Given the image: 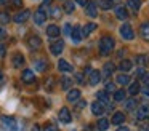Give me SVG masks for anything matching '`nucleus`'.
I'll use <instances>...</instances> for the list:
<instances>
[{
  "label": "nucleus",
  "mask_w": 149,
  "mask_h": 131,
  "mask_svg": "<svg viewBox=\"0 0 149 131\" xmlns=\"http://www.w3.org/2000/svg\"><path fill=\"white\" fill-rule=\"evenodd\" d=\"M47 86V91H53V78H48V82L45 83Z\"/></svg>",
  "instance_id": "58836bf2"
},
{
  "label": "nucleus",
  "mask_w": 149,
  "mask_h": 131,
  "mask_svg": "<svg viewBox=\"0 0 149 131\" xmlns=\"http://www.w3.org/2000/svg\"><path fill=\"white\" fill-rule=\"evenodd\" d=\"M128 6L132 8V11H138L139 6H141V0H128Z\"/></svg>",
  "instance_id": "72a5a7b5"
},
{
  "label": "nucleus",
  "mask_w": 149,
  "mask_h": 131,
  "mask_svg": "<svg viewBox=\"0 0 149 131\" xmlns=\"http://www.w3.org/2000/svg\"><path fill=\"white\" fill-rule=\"evenodd\" d=\"M72 86V78L71 77H61V89H71Z\"/></svg>",
  "instance_id": "393cba45"
},
{
  "label": "nucleus",
  "mask_w": 149,
  "mask_h": 131,
  "mask_svg": "<svg viewBox=\"0 0 149 131\" xmlns=\"http://www.w3.org/2000/svg\"><path fill=\"white\" fill-rule=\"evenodd\" d=\"M132 67H133V64H132V61H128V59H123L122 62L119 64V69L122 70V72H128V70H132Z\"/></svg>",
  "instance_id": "cd10ccee"
},
{
  "label": "nucleus",
  "mask_w": 149,
  "mask_h": 131,
  "mask_svg": "<svg viewBox=\"0 0 149 131\" xmlns=\"http://www.w3.org/2000/svg\"><path fill=\"white\" fill-rule=\"evenodd\" d=\"M59 120L63 121V123H71L72 120V115H71V110H69L68 107H63L61 110H59Z\"/></svg>",
  "instance_id": "f8f14e48"
},
{
  "label": "nucleus",
  "mask_w": 149,
  "mask_h": 131,
  "mask_svg": "<svg viewBox=\"0 0 149 131\" xmlns=\"http://www.w3.org/2000/svg\"><path fill=\"white\" fill-rule=\"evenodd\" d=\"M7 2H8V0H0V5H5Z\"/></svg>",
  "instance_id": "13d9d810"
},
{
  "label": "nucleus",
  "mask_w": 149,
  "mask_h": 131,
  "mask_svg": "<svg viewBox=\"0 0 149 131\" xmlns=\"http://www.w3.org/2000/svg\"><path fill=\"white\" fill-rule=\"evenodd\" d=\"M114 89H116V85H114V83H107V85H106V91L107 93L114 91Z\"/></svg>",
  "instance_id": "37998d69"
},
{
  "label": "nucleus",
  "mask_w": 149,
  "mask_h": 131,
  "mask_svg": "<svg viewBox=\"0 0 149 131\" xmlns=\"http://www.w3.org/2000/svg\"><path fill=\"white\" fill-rule=\"evenodd\" d=\"M42 131H58V128H56V126H53V125H45Z\"/></svg>",
  "instance_id": "ea45409f"
},
{
  "label": "nucleus",
  "mask_w": 149,
  "mask_h": 131,
  "mask_svg": "<svg viewBox=\"0 0 149 131\" xmlns=\"http://www.w3.org/2000/svg\"><path fill=\"white\" fill-rule=\"evenodd\" d=\"M21 3H23V0H13V5L15 6H21Z\"/></svg>",
  "instance_id": "8fccbe9b"
},
{
  "label": "nucleus",
  "mask_w": 149,
  "mask_h": 131,
  "mask_svg": "<svg viewBox=\"0 0 149 131\" xmlns=\"http://www.w3.org/2000/svg\"><path fill=\"white\" fill-rule=\"evenodd\" d=\"M34 67H36V70H39V72H43V70L47 69V61L45 59H37L36 62H34Z\"/></svg>",
  "instance_id": "7c9ffc66"
},
{
  "label": "nucleus",
  "mask_w": 149,
  "mask_h": 131,
  "mask_svg": "<svg viewBox=\"0 0 149 131\" xmlns=\"http://www.w3.org/2000/svg\"><path fill=\"white\" fill-rule=\"evenodd\" d=\"M149 117V104H143L136 109V118L138 120H144Z\"/></svg>",
  "instance_id": "423d86ee"
},
{
  "label": "nucleus",
  "mask_w": 149,
  "mask_h": 131,
  "mask_svg": "<svg viewBox=\"0 0 149 131\" xmlns=\"http://www.w3.org/2000/svg\"><path fill=\"white\" fill-rule=\"evenodd\" d=\"M135 107H136V101H135V99H128V101L125 102V109H127V110H133Z\"/></svg>",
  "instance_id": "c9c22d12"
},
{
  "label": "nucleus",
  "mask_w": 149,
  "mask_h": 131,
  "mask_svg": "<svg viewBox=\"0 0 149 131\" xmlns=\"http://www.w3.org/2000/svg\"><path fill=\"white\" fill-rule=\"evenodd\" d=\"M146 59H148V56H144V54H138V56L135 58L136 64H139V66H144V64H146Z\"/></svg>",
  "instance_id": "f704fd0d"
},
{
  "label": "nucleus",
  "mask_w": 149,
  "mask_h": 131,
  "mask_svg": "<svg viewBox=\"0 0 149 131\" xmlns=\"http://www.w3.org/2000/svg\"><path fill=\"white\" fill-rule=\"evenodd\" d=\"M141 78H143V83H144L146 86H149V73H146V72H144V75H143Z\"/></svg>",
  "instance_id": "79ce46f5"
},
{
  "label": "nucleus",
  "mask_w": 149,
  "mask_h": 131,
  "mask_svg": "<svg viewBox=\"0 0 149 131\" xmlns=\"http://www.w3.org/2000/svg\"><path fill=\"white\" fill-rule=\"evenodd\" d=\"M27 45H29L31 50H39V48L42 46V40H40V37H37V35H31V37L27 38Z\"/></svg>",
  "instance_id": "9d476101"
},
{
  "label": "nucleus",
  "mask_w": 149,
  "mask_h": 131,
  "mask_svg": "<svg viewBox=\"0 0 149 131\" xmlns=\"http://www.w3.org/2000/svg\"><path fill=\"white\" fill-rule=\"evenodd\" d=\"M69 37H71V40L74 42V43H80L82 38H84V35H82V30L79 26H75V27H72L71 34H69Z\"/></svg>",
  "instance_id": "39448f33"
},
{
  "label": "nucleus",
  "mask_w": 149,
  "mask_h": 131,
  "mask_svg": "<svg viewBox=\"0 0 149 131\" xmlns=\"http://www.w3.org/2000/svg\"><path fill=\"white\" fill-rule=\"evenodd\" d=\"M11 62H13L15 67H21V66L24 64V56H23L21 53H16V54L13 56V61H11Z\"/></svg>",
  "instance_id": "bb28decb"
},
{
  "label": "nucleus",
  "mask_w": 149,
  "mask_h": 131,
  "mask_svg": "<svg viewBox=\"0 0 149 131\" xmlns=\"http://www.w3.org/2000/svg\"><path fill=\"white\" fill-rule=\"evenodd\" d=\"M80 98V89H69L68 91V101L69 102H75Z\"/></svg>",
  "instance_id": "aec40b11"
},
{
  "label": "nucleus",
  "mask_w": 149,
  "mask_h": 131,
  "mask_svg": "<svg viewBox=\"0 0 149 131\" xmlns=\"http://www.w3.org/2000/svg\"><path fill=\"white\" fill-rule=\"evenodd\" d=\"M5 51H7L5 45H3V43H0V56H3V54H5Z\"/></svg>",
  "instance_id": "49530a36"
},
{
  "label": "nucleus",
  "mask_w": 149,
  "mask_h": 131,
  "mask_svg": "<svg viewBox=\"0 0 149 131\" xmlns=\"http://www.w3.org/2000/svg\"><path fill=\"white\" fill-rule=\"evenodd\" d=\"M112 48H114V38L112 37H103L100 40V53H101V56H107V54L112 51Z\"/></svg>",
  "instance_id": "f257e3e1"
},
{
  "label": "nucleus",
  "mask_w": 149,
  "mask_h": 131,
  "mask_svg": "<svg viewBox=\"0 0 149 131\" xmlns=\"http://www.w3.org/2000/svg\"><path fill=\"white\" fill-rule=\"evenodd\" d=\"M91 112H93V115H103L104 114V105L101 104L100 101L91 102Z\"/></svg>",
  "instance_id": "f3484780"
},
{
  "label": "nucleus",
  "mask_w": 149,
  "mask_h": 131,
  "mask_svg": "<svg viewBox=\"0 0 149 131\" xmlns=\"http://www.w3.org/2000/svg\"><path fill=\"white\" fill-rule=\"evenodd\" d=\"M29 16H31V11H29V10H23V11L16 13L13 19H15V22H18V24H21V22H26L27 19H29Z\"/></svg>",
  "instance_id": "9b49d317"
},
{
  "label": "nucleus",
  "mask_w": 149,
  "mask_h": 131,
  "mask_svg": "<svg viewBox=\"0 0 149 131\" xmlns=\"http://www.w3.org/2000/svg\"><path fill=\"white\" fill-rule=\"evenodd\" d=\"M117 131H130V128H127V126H120V128H117Z\"/></svg>",
  "instance_id": "864d4df0"
},
{
  "label": "nucleus",
  "mask_w": 149,
  "mask_h": 131,
  "mask_svg": "<svg viewBox=\"0 0 149 131\" xmlns=\"http://www.w3.org/2000/svg\"><path fill=\"white\" fill-rule=\"evenodd\" d=\"M58 69L61 70V72H72V66H71V64H69L66 59H59Z\"/></svg>",
  "instance_id": "412c9836"
},
{
  "label": "nucleus",
  "mask_w": 149,
  "mask_h": 131,
  "mask_svg": "<svg viewBox=\"0 0 149 131\" xmlns=\"http://www.w3.org/2000/svg\"><path fill=\"white\" fill-rule=\"evenodd\" d=\"M96 6H100L101 10H109L112 8V0H96Z\"/></svg>",
  "instance_id": "5701e85b"
},
{
  "label": "nucleus",
  "mask_w": 149,
  "mask_h": 131,
  "mask_svg": "<svg viewBox=\"0 0 149 131\" xmlns=\"http://www.w3.org/2000/svg\"><path fill=\"white\" fill-rule=\"evenodd\" d=\"M143 75H144V69H141V67L136 69V77H143Z\"/></svg>",
  "instance_id": "a18cd8bd"
},
{
  "label": "nucleus",
  "mask_w": 149,
  "mask_h": 131,
  "mask_svg": "<svg viewBox=\"0 0 149 131\" xmlns=\"http://www.w3.org/2000/svg\"><path fill=\"white\" fill-rule=\"evenodd\" d=\"M116 80H117V83H119V85H128V83H130V77L127 75L125 72H122L120 75H117Z\"/></svg>",
  "instance_id": "c756f323"
},
{
  "label": "nucleus",
  "mask_w": 149,
  "mask_h": 131,
  "mask_svg": "<svg viewBox=\"0 0 149 131\" xmlns=\"http://www.w3.org/2000/svg\"><path fill=\"white\" fill-rule=\"evenodd\" d=\"M75 2H77V3H79V5H82V6H85V5H87V2H88V0H75Z\"/></svg>",
  "instance_id": "de8ad7c7"
},
{
  "label": "nucleus",
  "mask_w": 149,
  "mask_h": 131,
  "mask_svg": "<svg viewBox=\"0 0 149 131\" xmlns=\"http://www.w3.org/2000/svg\"><path fill=\"white\" fill-rule=\"evenodd\" d=\"M125 98H127L125 89H117V91L114 93V101H117V102H123Z\"/></svg>",
  "instance_id": "a878e982"
},
{
  "label": "nucleus",
  "mask_w": 149,
  "mask_h": 131,
  "mask_svg": "<svg viewBox=\"0 0 149 131\" xmlns=\"http://www.w3.org/2000/svg\"><path fill=\"white\" fill-rule=\"evenodd\" d=\"M143 94H144V96H148V98H149V86H146V88L143 89Z\"/></svg>",
  "instance_id": "3c124183"
},
{
  "label": "nucleus",
  "mask_w": 149,
  "mask_h": 131,
  "mask_svg": "<svg viewBox=\"0 0 149 131\" xmlns=\"http://www.w3.org/2000/svg\"><path fill=\"white\" fill-rule=\"evenodd\" d=\"M52 3V0H43V5H50Z\"/></svg>",
  "instance_id": "4d7b16f0"
},
{
  "label": "nucleus",
  "mask_w": 149,
  "mask_h": 131,
  "mask_svg": "<svg viewBox=\"0 0 149 131\" xmlns=\"http://www.w3.org/2000/svg\"><path fill=\"white\" fill-rule=\"evenodd\" d=\"M96 98H98V101H100L101 104H109V102H111V96H109V93H107L106 89H103V91H98Z\"/></svg>",
  "instance_id": "2eb2a0df"
},
{
  "label": "nucleus",
  "mask_w": 149,
  "mask_h": 131,
  "mask_svg": "<svg viewBox=\"0 0 149 131\" xmlns=\"http://www.w3.org/2000/svg\"><path fill=\"white\" fill-rule=\"evenodd\" d=\"M50 15H52L53 18H59V16H61V10H59L58 6H55V8H52V11H50Z\"/></svg>",
  "instance_id": "4c0bfd02"
},
{
  "label": "nucleus",
  "mask_w": 149,
  "mask_h": 131,
  "mask_svg": "<svg viewBox=\"0 0 149 131\" xmlns=\"http://www.w3.org/2000/svg\"><path fill=\"white\" fill-rule=\"evenodd\" d=\"M63 50H64V42L59 38V40L53 42L52 46H50V51H52V54H55V56H58V54L63 53Z\"/></svg>",
  "instance_id": "20e7f679"
},
{
  "label": "nucleus",
  "mask_w": 149,
  "mask_h": 131,
  "mask_svg": "<svg viewBox=\"0 0 149 131\" xmlns=\"http://www.w3.org/2000/svg\"><path fill=\"white\" fill-rule=\"evenodd\" d=\"M116 70V66H114L112 62H107V64H104V70H103V73L101 75H106V77H109L111 73Z\"/></svg>",
  "instance_id": "2f4dec72"
},
{
  "label": "nucleus",
  "mask_w": 149,
  "mask_h": 131,
  "mask_svg": "<svg viewBox=\"0 0 149 131\" xmlns=\"http://www.w3.org/2000/svg\"><path fill=\"white\" fill-rule=\"evenodd\" d=\"M107 128H109V121L106 120V118H100L96 123V130L98 131H106Z\"/></svg>",
  "instance_id": "c85d7f7f"
},
{
  "label": "nucleus",
  "mask_w": 149,
  "mask_h": 131,
  "mask_svg": "<svg viewBox=\"0 0 149 131\" xmlns=\"http://www.w3.org/2000/svg\"><path fill=\"white\" fill-rule=\"evenodd\" d=\"M8 21H10V16H8V13H7V11H2V13H0V22L8 24Z\"/></svg>",
  "instance_id": "e433bc0d"
},
{
  "label": "nucleus",
  "mask_w": 149,
  "mask_h": 131,
  "mask_svg": "<svg viewBox=\"0 0 149 131\" xmlns=\"http://www.w3.org/2000/svg\"><path fill=\"white\" fill-rule=\"evenodd\" d=\"M63 10H64V11L68 13V15H72V13H74V10H75L74 2H72V0H66L64 5H63Z\"/></svg>",
  "instance_id": "b1692460"
},
{
  "label": "nucleus",
  "mask_w": 149,
  "mask_h": 131,
  "mask_svg": "<svg viewBox=\"0 0 149 131\" xmlns=\"http://www.w3.org/2000/svg\"><path fill=\"white\" fill-rule=\"evenodd\" d=\"M32 131H40V126H39V125H34Z\"/></svg>",
  "instance_id": "5fc2aeb1"
},
{
  "label": "nucleus",
  "mask_w": 149,
  "mask_h": 131,
  "mask_svg": "<svg viewBox=\"0 0 149 131\" xmlns=\"http://www.w3.org/2000/svg\"><path fill=\"white\" fill-rule=\"evenodd\" d=\"M3 35H5V32H3V29H2V27H0V38H2V37H3Z\"/></svg>",
  "instance_id": "6e6d98bb"
},
{
  "label": "nucleus",
  "mask_w": 149,
  "mask_h": 131,
  "mask_svg": "<svg viewBox=\"0 0 149 131\" xmlns=\"http://www.w3.org/2000/svg\"><path fill=\"white\" fill-rule=\"evenodd\" d=\"M71 30H72V26L71 24H64V34L69 35V34H71Z\"/></svg>",
  "instance_id": "c03bdc74"
},
{
  "label": "nucleus",
  "mask_w": 149,
  "mask_h": 131,
  "mask_svg": "<svg viewBox=\"0 0 149 131\" xmlns=\"http://www.w3.org/2000/svg\"><path fill=\"white\" fill-rule=\"evenodd\" d=\"M47 35H48L50 38H56L59 37V27L55 24H50L48 27H47Z\"/></svg>",
  "instance_id": "dca6fc26"
},
{
  "label": "nucleus",
  "mask_w": 149,
  "mask_h": 131,
  "mask_svg": "<svg viewBox=\"0 0 149 131\" xmlns=\"http://www.w3.org/2000/svg\"><path fill=\"white\" fill-rule=\"evenodd\" d=\"M45 21H47V13L43 11V8H39L34 13V22H36L37 26H42Z\"/></svg>",
  "instance_id": "0eeeda50"
},
{
  "label": "nucleus",
  "mask_w": 149,
  "mask_h": 131,
  "mask_svg": "<svg viewBox=\"0 0 149 131\" xmlns=\"http://www.w3.org/2000/svg\"><path fill=\"white\" fill-rule=\"evenodd\" d=\"M21 80L24 83H34L36 82V75H34V70L31 69H24L23 73H21Z\"/></svg>",
  "instance_id": "1a4fd4ad"
},
{
  "label": "nucleus",
  "mask_w": 149,
  "mask_h": 131,
  "mask_svg": "<svg viewBox=\"0 0 149 131\" xmlns=\"http://www.w3.org/2000/svg\"><path fill=\"white\" fill-rule=\"evenodd\" d=\"M2 78H3V73H2V70H0V82H2Z\"/></svg>",
  "instance_id": "bf43d9fd"
},
{
  "label": "nucleus",
  "mask_w": 149,
  "mask_h": 131,
  "mask_svg": "<svg viewBox=\"0 0 149 131\" xmlns=\"http://www.w3.org/2000/svg\"><path fill=\"white\" fill-rule=\"evenodd\" d=\"M123 120H125L123 112H116V114L112 115V118H111V123H112V125H122Z\"/></svg>",
  "instance_id": "a211bd4d"
},
{
  "label": "nucleus",
  "mask_w": 149,
  "mask_h": 131,
  "mask_svg": "<svg viewBox=\"0 0 149 131\" xmlns=\"http://www.w3.org/2000/svg\"><path fill=\"white\" fill-rule=\"evenodd\" d=\"M120 35H122L125 40H133L135 32H133V29L130 24H123V26H120Z\"/></svg>",
  "instance_id": "7ed1b4c3"
},
{
  "label": "nucleus",
  "mask_w": 149,
  "mask_h": 131,
  "mask_svg": "<svg viewBox=\"0 0 149 131\" xmlns=\"http://www.w3.org/2000/svg\"><path fill=\"white\" fill-rule=\"evenodd\" d=\"M116 18L117 19H120V21H123V19H127L128 18V11H127V8L125 6H116Z\"/></svg>",
  "instance_id": "ddd939ff"
},
{
  "label": "nucleus",
  "mask_w": 149,
  "mask_h": 131,
  "mask_svg": "<svg viewBox=\"0 0 149 131\" xmlns=\"http://www.w3.org/2000/svg\"><path fill=\"white\" fill-rule=\"evenodd\" d=\"M139 34H141V37L144 38L146 42H149V22L141 24V27H139Z\"/></svg>",
  "instance_id": "4be33fe9"
},
{
  "label": "nucleus",
  "mask_w": 149,
  "mask_h": 131,
  "mask_svg": "<svg viewBox=\"0 0 149 131\" xmlns=\"http://www.w3.org/2000/svg\"><path fill=\"white\" fill-rule=\"evenodd\" d=\"M88 82H90V85H93V86L98 85V83L101 82V72H100V70H91Z\"/></svg>",
  "instance_id": "4468645a"
},
{
  "label": "nucleus",
  "mask_w": 149,
  "mask_h": 131,
  "mask_svg": "<svg viewBox=\"0 0 149 131\" xmlns=\"http://www.w3.org/2000/svg\"><path fill=\"white\" fill-rule=\"evenodd\" d=\"M85 13H87L90 18H96L98 16V6L95 2H87V5H85Z\"/></svg>",
  "instance_id": "6e6552de"
},
{
  "label": "nucleus",
  "mask_w": 149,
  "mask_h": 131,
  "mask_svg": "<svg viewBox=\"0 0 149 131\" xmlns=\"http://www.w3.org/2000/svg\"><path fill=\"white\" fill-rule=\"evenodd\" d=\"M139 131H149V126L148 125H143V126L139 128Z\"/></svg>",
  "instance_id": "603ef678"
},
{
  "label": "nucleus",
  "mask_w": 149,
  "mask_h": 131,
  "mask_svg": "<svg viewBox=\"0 0 149 131\" xmlns=\"http://www.w3.org/2000/svg\"><path fill=\"white\" fill-rule=\"evenodd\" d=\"M0 123H2V126H3L5 131H18L16 118L10 117V115H3V117L0 118Z\"/></svg>",
  "instance_id": "f03ea898"
},
{
  "label": "nucleus",
  "mask_w": 149,
  "mask_h": 131,
  "mask_svg": "<svg viewBox=\"0 0 149 131\" xmlns=\"http://www.w3.org/2000/svg\"><path fill=\"white\" fill-rule=\"evenodd\" d=\"M139 91H141V86H139V83H138V82H133L132 85H130V88H128V93L135 96V94H138Z\"/></svg>",
  "instance_id": "473e14b6"
},
{
  "label": "nucleus",
  "mask_w": 149,
  "mask_h": 131,
  "mask_svg": "<svg viewBox=\"0 0 149 131\" xmlns=\"http://www.w3.org/2000/svg\"><path fill=\"white\" fill-rule=\"evenodd\" d=\"M85 107V101H79V104H77V109H84Z\"/></svg>",
  "instance_id": "09e8293b"
},
{
  "label": "nucleus",
  "mask_w": 149,
  "mask_h": 131,
  "mask_svg": "<svg viewBox=\"0 0 149 131\" xmlns=\"http://www.w3.org/2000/svg\"><path fill=\"white\" fill-rule=\"evenodd\" d=\"M75 82H77V83H84V73H82V72L75 73Z\"/></svg>",
  "instance_id": "a19ab883"
},
{
  "label": "nucleus",
  "mask_w": 149,
  "mask_h": 131,
  "mask_svg": "<svg viewBox=\"0 0 149 131\" xmlns=\"http://www.w3.org/2000/svg\"><path fill=\"white\" fill-rule=\"evenodd\" d=\"M95 29H96V24H95V22H88V24H85L84 27H80V30H82V35L87 37V35H90Z\"/></svg>",
  "instance_id": "6ab92c4d"
}]
</instances>
